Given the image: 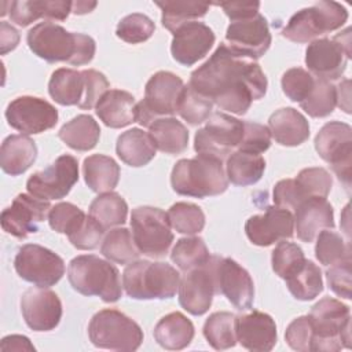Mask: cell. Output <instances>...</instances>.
I'll use <instances>...</instances> for the list:
<instances>
[{
  "mask_svg": "<svg viewBox=\"0 0 352 352\" xmlns=\"http://www.w3.org/2000/svg\"><path fill=\"white\" fill-rule=\"evenodd\" d=\"M78 180V162L73 155L58 157L48 168L33 173L28 182V192L36 198L51 201L65 198Z\"/></svg>",
  "mask_w": 352,
  "mask_h": 352,
  "instance_id": "cell-15",
  "label": "cell"
},
{
  "mask_svg": "<svg viewBox=\"0 0 352 352\" xmlns=\"http://www.w3.org/2000/svg\"><path fill=\"white\" fill-rule=\"evenodd\" d=\"M315 150L326 161L346 190L351 187L352 128L341 121L324 124L315 136Z\"/></svg>",
  "mask_w": 352,
  "mask_h": 352,
  "instance_id": "cell-13",
  "label": "cell"
},
{
  "mask_svg": "<svg viewBox=\"0 0 352 352\" xmlns=\"http://www.w3.org/2000/svg\"><path fill=\"white\" fill-rule=\"evenodd\" d=\"M96 116L109 128H124L136 122V100L122 89H109L95 106Z\"/></svg>",
  "mask_w": 352,
  "mask_h": 352,
  "instance_id": "cell-27",
  "label": "cell"
},
{
  "mask_svg": "<svg viewBox=\"0 0 352 352\" xmlns=\"http://www.w3.org/2000/svg\"><path fill=\"white\" fill-rule=\"evenodd\" d=\"M337 94V104L345 111L351 113L349 110V80H344L336 87Z\"/></svg>",
  "mask_w": 352,
  "mask_h": 352,
  "instance_id": "cell-61",
  "label": "cell"
},
{
  "mask_svg": "<svg viewBox=\"0 0 352 352\" xmlns=\"http://www.w3.org/2000/svg\"><path fill=\"white\" fill-rule=\"evenodd\" d=\"M312 324L308 315L298 316L290 322L286 329L285 338L287 345L298 352H309L312 344Z\"/></svg>",
  "mask_w": 352,
  "mask_h": 352,
  "instance_id": "cell-53",
  "label": "cell"
},
{
  "mask_svg": "<svg viewBox=\"0 0 352 352\" xmlns=\"http://www.w3.org/2000/svg\"><path fill=\"white\" fill-rule=\"evenodd\" d=\"M103 227L88 214L82 224L67 238L74 248L80 250H92L103 241Z\"/></svg>",
  "mask_w": 352,
  "mask_h": 352,
  "instance_id": "cell-54",
  "label": "cell"
},
{
  "mask_svg": "<svg viewBox=\"0 0 352 352\" xmlns=\"http://www.w3.org/2000/svg\"><path fill=\"white\" fill-rule=\"evenodd\" d=\"M30 51L48 63L66 62L74 66L89 63L96 51L95 40L84 33L67 32L54 22L33 26L26 36Z\"/></svg>",
  "mask_w": 352,
  "mask_h": 352,
  "instance_id": "cell-2",
  "label": "cell"
},
{
  "mask_svg": "<svg viewBox=\"0 0 352 352\" xmlns=\"http://www.w3.org/2000/svg\"><path fill=\"white\" fill-rule=\"evenodd\" d=\"M155 4L162 11V26L172 33L179 26L205 16L209 11V4L201 1H157Z\"/></svg>",
  "mask_w": 352,
  "mask_h": 352,
  "instance_id": "cell-41",
  "label": "cell"
},
{
  "mask_svg": "<svg viewBox=\"0 0 352 352\" xmlns=\"http://www.w3.org/2000/svg\"><path fill=\"white\" fill-rule=\"evenodd\" d=\"M212 109L213 103L208 98L195 92L190 85H184L177 106V113L184 121L190 125H199L208 121Z\"/></svg>",
  "mask_w": 352,
  "mask_h": 352,
  "instance_id": "cell-46",
  "label": "cell"
},
{
  "mask_svg": "<svg viewBox=\"0 0 352 352\" xmlns=\"http://www.w3.org/2000/svg\"><path fill=\"white\" fill-rule=\"evenodd\" d=\"M312 324L311 351L336 352L351 346V311L340 300L323 297L309 312Z\"/></svg>",
  "mask_w": 352,
  "mask_h": 352,
  "instance_id": "cell-6",
  "label": "cell"
},
{
  "mask_svg": "<svg viewBox=\"0 0 352 352\" xmlns=\"http://www.w3.org/2000/svg\"><path fill=\"white\" fill-rule=\"evenodd\" d=\"M58 138L76 151H88L98 144L100 128L89 114H78L59 129Z\"/></svg>",
  "mask_w": 352,
  "mask_h": 352,
  "instance_id": "cell-35",
  "label": "cell"
},
{
  "mask_svg": "<svg viewBox=\"0 0 352 352\" xmlns=\"http://www.w3.org/2000/svg\"><path fill=\"white\" fill-rule=\"evenodd\" d=\"M226 40L232 51L256 60L268 51L272 38L267 19L258 12L250 18L232 21L227 28Z\"/></svg>",
  "mask_w": 352,
  "mask_h": 352,
  "instance_id": "cell-18",
  "label": "cell"
},
{
  "mask_svg": "<svg viewBox=\"0 0 352 352\" xmlns=\"http://www.w3.org/2000/svg\"><path fill=\"white\" fill-rule=\"evenodd\" d=\"M271 146V133L268 126L252 122V121H243V136L236 150L245 151V153H253V154H261L267 151Z\"/></svg>",
  "mask_w": 352,
  "mask_h": 352,
  "instance_id": "cell-52",
  "label": "cell"
},
{
  "mask_svg": "<svg viewBox=\"0 0 352 352\" xmlns=\"http://www.w3.org/2000/svg\"><path fill=\"white\" fill-rule=\"evenodd\" d=\"M14 268L23 280L37 287H50L63 276L65 261L41 245L26 243L19 248L14 258Z\"/></svg>",
  "mask_w": 352,
  "mask_h": 352,
  "instance_id": "cell-14",
  "label": "cell"
},
{
  "mask_svg": "<svg viewBox=\"0 0 352 352\" xmlns=\"http://www.w3.org/2000/svg\"><path fill=\"white\" fill-rule=\"evenodd\" d=\"M50 96L62 106H78L85 92L84 72L60 67L56 69L48 82Z\"/></svg>",
  "mask_w": 352,
  "mask_h": 352,
  "instance_id": "cell-32",
  "label": "cell"
},
{
  "mask_svg": "<svg viewBox=\"0 0 352 352\" xmlns=\"http://www.w3.org/2000/svg\"><path fill=\"white\" fill-rule=\"evenodd\" d=\"M315 78V76L302 67H292L282 76V91L290 100L301 103L312 89Z\"/></svg>",
  "mask_w": 352,
  "mask_h": 352,
  "instance_id": "cell-51",
  "label": "cell"
},
{
  "mask_svg": "<svg viewBox=\"0 0 352 352\" xmlns=\"http://www.w3.org/2000/svg\"><path fill=\"white\" fill-rule=\"evenodd\" d=\"M6 118L11 128L23 135H36L56 125L58 110L41 98L25 95L8 103Z\"/></svg>",
  "mask_w": 352,
  "mask_h": 352,
  "instance_id": "cell-16",
  "label": "cell"
},
{
  "mask_svg": "<svg viewBox=\"0 0 352 352\" xmlns=\"http://www.w3.org/2000/svg\"><path fill=\"white\" fill-rule=\"evenodd\" d=\"M179 304L183 309L194 316H201L209 311L213 296L217 294L214 261H209L198 268L186 272L179 285Z\"/></svg>",
  "mask_w": 352,
  "mask_h": 352,
  "instance_id": "cell-17",
  "label": "cell"
},
{
  "mask_svg": "<svg viewBox=\"0 0 352 352\" xmlns=\"http://www.w3.org/2000/svg\"><path fill=\"white\" fill-rule=\"evenodd\" d=\"M348 19L346 8L337 1H318L297 11L286 23L282 36L293 43H311L340 29Z\"/></svg>",
  "mask_w": 352,
  "mask_h": 352,
  "instance_id": "cell-7",
  "label": "cell"
},
{
  "mask_svg": "<svg viewBox=\"0 0 352 352\" xmlns=\"http://www.w3.org/2000/svg\"><path fill=\"white\" fill-rule=\"evenodd\" d=\"M170 186L180 195L206 198L223 194L228 187V179L223 161L197 154L194 158H183L175 164Z\"/></svg>",
  "mask_w": 352,
  "mask_h": 352,
  "instance_id": "cell-3",
  "label": "cell"
},
{
  "mask_svg": "<svg viewBox=\"0 0 352 352\" xmlns=\"http://www.w3.org/2000/svg\"><path fill=\"white\" fill-rule=\"evenodd\" d=\"M217 294H223L239 311L252 308L254 285L249 272L235 260L213 256Z\"/></svg>",
  "mask_w": 352,
  "mask_h": 352,
  "instance_id": "cell-20",
  "label": "cell"
},
{
  "mask_svg": "<svg viewBox=\"0 0 352 352\" xmlns=\"http://www.w3.org/2000/svg\"><path fill=\"white\" fill-rule=\"evenodd\" d=\"M88 337L96 348L136 351L143 342V330L135 320L118 309L104 308L89 320Z\"/></svg>",
  "mask_w": 352,
  "mask_h": 352,
  "instance_id": "cell-8",
  "label": "cell"
},
{
  "mask_svg": "<svg viewBox=\"0 0 352 352\" xmlns=\"http://www.w3.org/2000/svg\"><path fill=\"white\" fill-rule=\"evenodd\" d=\"M326 279L334 294L351 300V258L330 265L326 271Z\"/></svg>",
  "mask_w": 352,
  "mask_h": 352,
  "instance_id": "cell-56",
  "label": "cell"
},
{
  "mask_svg": "<svg viewBox=\"0 0 352 352\" xmlns=\"http://www.w3.org/2000/svg\"><path fill=\"white\" fill-rule=\"evenodd\" d=\"M294 230L298 239L312 242L316 235L324 230L334 228V212L331 204L322 197H311L296 206Z\"/></svg>",
  "mask_w": 352,
  "mask_h": 352,
  "instance_id": "cell-25",
  "label": "cell"
},
{
  "mask_svg": "<svg viewBox=\"0 0 352 352\" xmlns=\"http://www.w3.org/2000/svg\"><path fill=\"white\" fill-rule=\"evenodd\" d=\"M172 34V56L183 66H192L199 59L205 58L216 40L213 30L198 21L179 26Z\"/></svg>",
  "mask_w": 352,
  "mask_h": 352,
  "instance_id": "cell-23",
  "label": "cell"
},
{
  "mask_svg": "<svg viewBox=\"0 0 352 352\" xmlns=\"http://www.w3.org/2000/svg\"><path fill=\"white\" fill-rule=\"evenodd\" d=\"M301 109L314 118H323L330 116L337 106L336 87L326 80L315 78V84L308 96L300 103Z\"/></svg>",
  "mask_w": 352,
  "mask_h": 352,
  "instance_id": "cell-43",
  "label": "cell"
},
{
  "mask_svg": "<svg viewBox=\"0 0 352 352\" xmlns=\"http://www.w3.org/2000/svg\"><path fill=\"white\" fill-rule=\"evenodd\" d=\"M85 217L87 214L78 206L70 202H59L50 209L48 223L54 231L69 236L82 224Z\"/></svg>",
  "mask_w": 352,
  "mask_h": 352,
  "instance_id": "cell-49",
  "label": "cell"
},
{
  "mask_svg": "<svg viewBox=\"0 0 352 352\" xmlns=\"http://www.w3.org/2000/svg\"><path fill=\"white\" fill-rule=\"evenodd\" d=\"M245 232L253 245L270 246L293 236L294 219L287 209L268 206L263 214H254L246 220Z\"/></svg>",
  "mask_w": 352,
  "mask_h": 352,
  "instance_id": "cell-22",
  "label": "cell"
},
{
  "mask_svg": "<svg viewBox=\"0 0 352 352\" xmlns=\"http://www.w3.org/2000/svg\"><path fill=\"white\" fill-rule=\"evenodd\" d=\"M217 6L223 8V11L231 19V22L254 16L256 14H258L260 8L258 1H227L219 3Z\"/></svg>",
  "mask_w": 352,
  "mask_h": 352,
  "instance_id": "cell-58",
  "label": "cell"
},
{
  "mask_svg": "<svg viewBox=\"0 0 352 352\" xmlns=\"http://www.w3.org/2000/svg\"><path fill=\"white\" fill-rule=\"evenodd\" d=\"M82 173L87 186L95 192H107L117 187L120 166L109 155L92 154L84 160Z\"/></svg>",
  "mask_w": 352,
  "mask_h": 352,
  "instance_id": "cell-34",
  "label": "cell"
},
{
  "mask_svg": "<svg viewBox=\"0 0 352 352\" xmlns=\"http://www.w3.org/2000/svg\"><path fill=\"white\" fill-rule=\"evenodd\" d=\"M21 312L29 329L50 331L60 322L62 302L55 292L36 286L22 294Z\"/></svg>",
  "mask_w": 352,
  "mask_h": 352,
  "instance_id": "cell-21",
  "label": "cell"
},
{
  "mask_svg": "<svg viewBox=\"0 0 352 352\" xmlns=\"http://www.w3.org/2000/svg\"><path fill=\"white\" fill-rule=\"evenodd\" d=\"M285 280L292 296L300 301L314 300L323 292L322 271L314 261L307 258L304 264Z\"/></svg>",
  "mask_w": 352,
  "mask_h": 352,
  "instance_id": "cell-38",
  "label": "cell"
},
{
  "mask_svg": "<svg viewBox=\"0 0 352 352\" xmlns=\"http://www.w3.org/2000/svg\"><path fill=\"white\" fill-rule=\"evenodd\" d=\"M148 135L155 148L165 154H180L188 144L187 128L173 117L157 118L148 126Z\"/></svg>",
  "mask_w": 352,
  "mask_h": 352,
  "instance_id": "cell-33",
  "label": "cell"
},
{
  "mask_svg": "<svg viewBox=\"0 0 352 352\" xmlns=\"http://www.w3.org/2000/svg\"><path fill=\"white\" fill-rule=\"evenodd\" d=\"M82 72L85 76V92L78 107L82 110H89L96 106L99 99L109 91L110 85L103 73L94 69H87Z\"/></svg>",
  "mask_w": 352,
  "mask_h": 352,
  "instance_id": "cell-55",
  "label": "cell"
},
{
  "mask_svg": "<svg viewBox=\"0 0 352 352\" xmlns=\"http://www.w3.org/2000/svg\"><path fill=\"white\" fill-rule=\"evenodd\" d=\"M351 58V28L333 38H316L305 50V65L309 73L326 81L340 78Z\"/></svg>",
  "mask_w": 352,
  "mask_h": 352,
  "instance_id": "cell-11",
  "label": "cell"
},
{
  "mask_svg": "<svg viewBox=\"0 0 352 352\" xmlns=\"http://www.w3.org/2000/svg\"><path fill=\"white\" fill-rule=\"evenodd\" d=\"M67 279L80 294L98 296L104 302H116L122 294L121 276L117 267L95 254L74 257L67 267Z\"/></svg>",
  "mask_w": 352,
  "mask_h": 352,
  "instance_id": "cell-5",
  "label": "cell"
},
{
  "mask_svg": "<svg viewBox=\"0 0 352 352\" xmlns=\"http://www.w3.org/2000/svg\"><path fill=\"white\" fill-rule=\"evenodd\" d=\"M183 88V80L175 73H154L146 84L144 99L136 103V122L150 126L157 118L176 114Z\"/></svg>",
  "mask_w": 352,
  "mask_h": 352,
  "instance_id": "cell-9",
  "label": "cell"
},
{
  "mask_svg": "<svg viewBox=\"0 0 352 352\" xmlns=\"http://www.w3.org/2000/svg\"><path fill=\"white\" fill-rule=\"evenodd\" d=\"M271 138L286 147L300 146L309 138V124L307 118L293 107H282L271 114L268 120Z\"/></svg>",
  "mask_w": 352,
  "mask_h": 352,
  "instance_id": "cell-26",
  "label": "cell"
},
{
  "mask_svg": "<svg viewBox=\"0 0 352 352\" xmlns=\"http://www.w3.org/2000/svg\"><path fill=\"white\" fill-rule=\"evenodd\" d=\"M19 43V33L15 28H12L7 22L0 23V52L1 55H6L8 51H12L16 48Z\"/></svg>",
  "mask_w": 352,
  "mask_h": 352,
  "instance_id": "cell-59",
  "label": "cell"
},
{
  "mask_svg": "<svg viewBox=\"0 0 352 352\" xmlns=\"http://www.w3.org/2000/svg\"><path fill=\"white\" fill-rule=\"evenodd\" d=\"M274 202L275 206L283 208V209H296L298 204H301L307 197L301 191L300 186L294 179H283L279 180L274 187Z\"/></svg>",
  "mask_w": 352,
  "mask_h": 352,
  "instance_id": "cell-57",
  "label": "cell"
},
{
  "mask_svg": "<svg viewBox=\"0 0 352 352\" xmlns=\"http://www.w3.org/2000/svg\"><path fill=\"white\" fill-rule=\"evenodd\" d=\"M88 214L95 219L106 231L126 221L128 205L120 194L114 191H107L99 194L91 202Z\"/></svg>",
  "mask_w": 352,
  "mask_h": 352,
  "instance_id": "cell-37",
  "label": "cell"
},
{
  "mask_svg": "<svg viewBox=\"0 0 352 352\" xmlns=\"http://www.w3.org/2000/svg\"><path fill=\"white\" fill-rule=\"evenodd\" d=\"M170 227L180 234L195 235L205 227L202 209L190 202H176L166 212Z\"/></svg>",
  "mask_w": 352,
  "mask_h": 352,
  "instance_id": "cell-45",
  "label": "cell"
},
{
  "mask_svg": "<svg viewBox=\"0 0 352 352\" xmlns=\"http://www.w3.org/2000/svg\"><path fill=\"white\" fill-rule=\"evenodd\" d=\"M154 338L165 349H184L194 338V324L182 312H170L162 316L155 324Z\"/></svg>",
  "mask_w": 352,
  "mask_h": 352,
  "instance_id": "cell-30",
  "label": "cell"
},
{
  "mask_svg": "<svg viewBox=\"0 0 352 352\" xmlns=\"http://www.w3.org/2000/svg\"><path fill=\"white\" fill-rule=\"evenodd\" d=\"M265 170V161L260 154L234 151L226 162V175L228 182L235 186L246 187L256 184Z\"/></svg>",
  "mask_w": 352,
  "mask_h": 352,
  "instance_id": "cell-36",
  "label": "cell"
},
{
  "mask_svg": "<svg viewBox=\"0 0 352 352\" xmlns=\"http://www.w3.org/2000/svg\"><path fill=\"white\" fill-rule=\"evenodd\" d=\"M155 30V25L144 14L133 12L124 16L116 29V34L125 43L139 44L148 40Z\"/></svg>",
  "mask_w": 352,
  "mask_h": 352,
  "instance_id": "cell-48",
  "label": "cell"
},
{
  "mask_svg": "<svg viewBox=\"0 0 352 352\" xmlns=\"http://www.w3.org/2000/svg\"><path fill=\"white\" fill-rule=\"evenodd\" d=\"M209 258L208 246L199 236L180 238L170 252V260L184 272L205 265Z\"/></svg>",
  "mask_w": 352,
  "mask_h": 352,
  "instance_id": "cell-42",
  "label": "cell"
},
{
  "mask_svg": "<svg viewBox=\"0 0 352 352\" xmlns=\"http://www.w3.org/2000/svg\"><path fill=\"white\" fill-rule=\"evenodd\" d=\"M155 151L157 148L150 135L140 128H132L122 132L116 144L118 158L133 168L147 165L154 158Z\"/></svg>",
  "mask_w": 352,
  "mask_h": 352,
  "instance_id": "cell-31",
  "label": "cell"
},
{
  "mask_svg": "<svg viewBox=\"0 0 352 352\" xmlns=\"http://www.w3.org/2000/svg\"><path fill=\"white\" fill-rule=\"evenodd\" d=\"M96 7V1H73L72 3V12L77 15L88 14Z\"/></svg>",
  "mask_w": 352,
  "mask_h": 352,
  "instance_id": "cell-62",
  "label": "cell"
},
{
  "mask_svg": "<svg viewBox=\"0 0 352 352\" xmlns=\"http://www.w3.org/2000/svg\"><path fill=\"white\" fill-rule=\"evenodd\" d=\"M72 3L66 0H22L10 3V18L19 26H28L38 18L65 21L72 12Z\"/></svg>",
  "mask_w": 352,
  "mask_h": 352,
  "instance_id": "cell-28",
  "label": "cell"
},
{
  "mask_svg": "<svg viewBox=\"0 0 352 352\" xmlns=\"http://www.w3.org/2000/svg\"><path fill=\"white\" fill-rule=\"evenodd\" d=\"M235 336L245 349L253 352H268L278 340L275 320L260 311L235 316Z\"/></svg>",
  "mask_w": 352,
  "mask_h": 352,
  "instance_id": "cell-24",
  "label": "cell"
},
{
  "mask_svg": "<svg viewBox=\"0 0 352 352\" xmlns=\"http://www.w3.org/2000/svg\"><path fill=\"white\" fill-rule=\"evenodd\" d=\"M315 256L320 264L326 267L334 265L351 258V243L344 241L340 234L324 228L316 235Z\"/></svg>",
  "mask_w": 352,
  "mask_h": 352,
  "instance_id": "cell-44",
  "label": "cell"
},
{
  "mask_svg": "<svg viewBox=\"0 0 352 352\" xmlns=\"http://www.w3.org/2000/svg\"><path fill=\"white\" fill-rule=\"evenodd\" d=\"M188 85L221 110L243 116L268 87L260 65L221 43L210 58L190 76Z\"/></svg>",
  "mask_w": 352,
  "mask_h": 352,
  "instance_id": "cell-1",
  "label": "cell"
},
{
  "mask_svg": "<svg viewBox=\"0 0 352 352\" xmlns=\"http://www.w3.org/2000/svg\"><path fill=\"white\" fill-rule=\"evenodd\" d=\"M100 253L109 261L117 264H129L138 260L140 254L131 231L124 227L113 228L104 235L100 245Z\"/></svg>",
  "mask_w": 352,
  "mask_h": 352,
  "instance_id": "cell-39",
  "label": "cell"
},
{
  "mask_svg": "<svg viewBox=\"0 0 352 352\" xmlns=\"http://www.w3.org/2000/svg\"><path fill=\"white\" fill-rule=\"evenodd\" d=\"M37 158V146L29 136L10 135L0 148V166L10 176L25 173Z\"/></svg>",
  "mask_w": 352,
  "mask_h": 352,
  "instance_id": "cell-29",
  "label": "cell"
},
{
  "mask_svg": "<svg viewBox=\"0 0 352 352\" xmlns=\"http://www.w3.org/2000/svg\"><path fill=\"white\" fill-rule=\"evenodd\" d=\"M242 136L243 121L226 113H214L208 118L206 125L197 131L194 150L197 154L224 161L238 148Z\"/></svg>",
  "mask_w": 352,
  "mask_h": 352,
  "instance_id": "cell-12",
  "label": "cell"
},
{
  "mask_svg": "<svg viewBox=\"0 0 352 352\" xmlns=\"http://www.w3.org/2000/svg\"><path fill=\"white\" fill-rule=\"evenodd\" d=\"M304 252L297 243L280 241L272 250V270L282 279L293 275L304 264Z\"/></svg>",
  "mask_w": 352,
  "mask_h": 352,
  "instance_id": "cell-47",
  "label": "cell"
},
{
  "mask_svg": "<svg viewBox=\"0 0 352 352\" xmlns=\"http://www.w3.org/2000/svg\"><path fill=\"white\" fill-rule=\"evenodd\" d=\"M51 208L48 201L30 194H19L14 198L11 206L1 212V228L12 236L23 239L37 232L40 223L45 220Z\"/></svg>",
  "mask_w": 352,
  "mask_h": 352,
  "instance_id": "cell-19",
  "label": "cell"
},
{
  "mask_svg": "<svg viewBox=\"0 0 352 352\" xmlns=\"http://www.w3.org/2000/svg\"><path fill=\"white\" fill-rule=\"evenodd\" d=\"M180 274L168 263L135 260L122 272V287L135 300H168L176 296Z\"/></svg>",
  "mask_w": 352,
  "mask_h": 352,
  "instance_id": "cell-4",
  "label": "cell"
},
{
  "mask_svg": "<svg viewBox=\"0 0 352 352\" xmlns=\"http://www.w3.org/2000/svg\"><path fill=\"white\" fill-rule=\"evenodd\" d=\"M307 198L322 197L326 198L331 190L333 179L324 168H305L298 172L294 179Z\"/></svg>",
  "mask_w": 352,
  "mask_h": 352,
  "instance_id": "cell-50",
  "label": "cell"
},
{
  "mask_svg": "<svg viewBox=\"0 0 352 352\" xmlns=\"http://www.w3.org/2000/svg\"><path fill=\"white\" fill-rule=\"evenodd\" d=\"M0 349L6 352V351H34L36 348L33 346V344L30 342V340L28 337L19 336V334H12V336H7L1 340Z\"/></svg>",
  "mask_w": 352,
  "mask_h": 352,
  "instance_id": "cell-60",
  "label": "cell"
},
{
  "mask_svg": "<svg viewBox=\"0 0 352 352\" xmlns=\"http://www.w3.org/2000/svg\"><path fill=\"white\" fill-rule=\"evenodd\" d=\"M131 228L138 250L153 258L164 257L173 242L168 214L160 208H135L131 213Z\"/></svg>",
  "mask_w": 352,
  "mask_h": 352,
  "instance_id": "cell-10",
  "label": "cell"
},
{
  "mask_svg": "<svg viewBox=\"0 0 352 352\" xmlns=\"http://www.w3.org/2000/svg\"><path fill=\"white\" fill-rule=\"evenodd\" d=\"M204 337L208 344L216 349L223 351L235 346V315L231 312H214L204 323Z\"/></svg>",
  "mask_w": 352,
  "mask_h": 352,
  "instance_id": "cell-40",
  "label": "cell"
}]
</instances>
